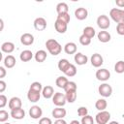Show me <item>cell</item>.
<instances>
[{
  "instance_id": "30",
  "label": "cell",
  "mask_w": 124,
  "mask_h": 124,
  "mask_svg": "<svg viewBox=\"0 0 124 124\" xmlns=\"http://www.w3.org/2000/svg\"><path fill=\"white\" fill-rule=\"evenodd\" d=\"M82 34L85 35V36H87L88 38L92 39V38L95 36L96 32H95V29H94L93 27H91V26H86V27L83 28V30H82Z\"/></svg>"
},
{
  "instance_id": "39",
  "label": "cell",
  "mask_w": 124,
  "mask_h": 124,
  "mask_svg": "<svg viewBox=\"0 0 124 124\" xmlns=\"http://www.w3.org/2000/svg\"><path fill=\"white\" fill-rule=\"evenodd\" d=\"M9 117H10V116H9L8 111H6V110H4V109H1V110H0V122L5 123V122L8 120Z\"/></svg>"
},
{
  "instance_id": "32",
  "label": "cell",
  "mask_w": 124,
  "mask_h": 124,
  "mask_svg": "<svg viewBox=\"0 0 124 124\" xmlns=\"http://www.w3.org/2000/svg\"><path fill=\"white\" fill-rule=\"evenodd\" d=\"M29 89H30V90H33V91H36V92H39V93H42L43 86H42V83H41V82H39V81H34V82L31 83Z\"/></svg>"
},
{
  "instance_id": "43",
  "label": "cell",
  "mask_w": 124,
  "mask_h": 124,
  "mask_svg": "<svg viewBox=\"0 0 124 124\" xmlns=\"http://www.w3.org/2000/svg\"><path fill=\"white\" fill-rule=\"evenodd\" d=\"M39 124H52V121L48 117H42L39 120Z\"/></svg>"
},
{
  "instance_id": "40",
  "label": "cell",
  "mask_w": 124,
  "mask_h": 124,
  "mask_svg": "<svg viewBox=\"0 0 124 124\" xmlns=\"http://www.w3.org/2000/svg\"><path fill=\"white\" fill-rule=\"evenodd\" d=\"M88 114V109L86 107H79L78 108V115L80 117H83Z\"/></svg>"
},
{
  "instance_id": "21",
  "label": "cell",
  "mask_w": 124,
  "mask_h": 124,
  "mask_svg": "<svg viewBox=\"0 0 124 124\" xmlns=\"http://www.w3.org/2000/svg\"><path fill=\"white\" fill-rule=\"evenodd\" d=\"M64 51L67 54H74L77 53V45L73 42H69L64 46Z\"/></svg>"
},
{
  "instance_id": "19",
  "label": "cell",
  "mask_w": 124,
  "mask_h": 124,
  "mask_svg": "<svg viewBox=\"0 0 124 124\" xmlns=\"http://www.w3.org/2000/svg\"><path fill=\"white\" fill-rule=\"evenodd\" d=\"M16 58H15L13 55H11V54L7 55V56L4 58V61H3L4 66H5L6 68H8V69L14 68L15 65H16Z\"/></svg>"
},
{
  "instance_id": "11",
  "label": "cell",
  "mask_w": 124,
  "mask_h": 124,
  "mask_svg": "<svg viewBox=\"0 0 124 124\" xmlns=\"http://www.w3.org/2000/svg\"><path fill=\"white\" fill-rule=\"evenodd\" d=\"M66 109L63 108V107H56L55 108H53V110L51 111V115L55 118V119H62L66 116Z\"/></svg>"
},
{
  "instance_id": "41",
  "label": "cell",
  "mask_w": 124,
  "mask_h": 124,
  "mask_svg": "<svg viewBox=\"0 0 124 124\" xmlns=\"http://www.w3.org/2000/svg\"><path fill=\"white\" fill-rule=\"evenodd\" d=\"M116 32L120 36H124V23H118L116 25Z\"/></svg>"
},
{
  "instance_id": "3",
  "label": "cell",
  "mask_w": 124,
  "mask_h": 124,
  "mask_svg": "<svg viewBox=\"0 0 124 124\" xmlns=\"http://www.w3.org/2000/svg\"><path fill=\"white\" fill-rule=\"evenodd\" d=\"M110 119V113L107 110L99 111L95 116V121L97 124H108Z\"/></svg>"
},
{
  "instance_id": "22",
  "label": "cell",
  "mask_w": 124,
  "mask_h": 124,
  "mask_svg": "<svg viewBox=\"0 0 124 124\" xmlns=\"http://www.w3.org/2000/svg\"><path fill=\"white\" fill-rule=\"evenodd\" d=\"M1 50L5 53H12L15 50V45L12 42H5L1 45Z\"/></svg>"
},
{
  "instance_id": "2",
  "label": "cell",
  "mask_w": 124,
  "mask_h": 124,
  "mask_svg": "<svg viewBox=\"0 0 124 124\" xmlns=\"http://www.w3.org/2000/svg\"><path fill=\"white\" fill-rule=\"evenodd\" d=\"M109 16L117 24L124 23V10H121L118 8H113L109 11Z\"/></svg>"
},
{
  "instance_id": "46",
  "label": "cell",
  "mask_w": 124,
  "mask_h": 124,
  "mask_svg": "<svg viewBox=\"0 0 124 124\" xmlns=\"http://www.w3.org/2000/svg\"><path fill=\"white\" fill-rule=\"evenodd\" d=\"M115 4H116V6L123 8L124 7V0H115Z\"/></svg>"
},
{
  "instance_id": "15",
  "label": "cell",
  "mask_w": 124,
  "mask_h": 124,
  "mask_svg": "<svg viewBox=\"0 0 124 124\" xmlns=\"http://www.w3.org/2000/svg\"><path fill=\"white\" fill-rule=\"evenodd\" d=\"M74 60H75V62H76V64L81 66V65H85V64L87 63L88 58H87V56L84 55L83 53H81V52H77V53L75 54V56H74Z\"/></svg>"
},
{
  "instance_id": "1",
  "label": "cell",
  "mask_w": 124,
  "mask_h": 124,
  "mask_svg": "<svg viewBox=\"0 0 124 124\" xmlns=\"http://www.w3.org/2000/svg\"><path fill=\"white\" fill-rule=\"evenodd\" d=\"M46 49L48 50V52L53 56L60 54V52L62 50L61 45L54 39H48L46 42Z\"/></svg>"
},
{
  "instance_id": "6",
  "label": "cell",
  "mask_w": 124,
  "mask_h": 124,
  "mask_svg": "<svg viewBox=\"0 0 124 124\" xmlns=\"http://www.w3.org/2000/svg\"><path fill=\"white\" fill-rule=\"evenodd\" d=\"M98 92H99V94H100L101 96H103L104 98H108V97H109V96L111 95V93H112V87H111L108 83L104 82V83H102L101 85H99V87H98Z\"/></svg>"
},
{
  "instance_id": "20",
  "label": "cell",
  "mask_w": 124,
  "mask_h": 124,
  "mask_svg": "<svg viewBox=\"0 0 124 124\" xmlns=\"http://www.w3.org/2000/svg\"><path fill=\"white\" fill-rule=\"evenodd\" d=\"M97 37H98V40H99L101 43H108V42L110 41V38H111L110 34H109L108 31H106V30L100 31V32L98 33Z\"/></svg>"
},
{
  "instance_id": "7",
  "label": "cell",
  "mask_w": 124,
  "mask_h": 124,
  "mask_svg": "<svg viewBox=\"0 0 124 124\" xmlns=\"http://www.w3.org/2000/svg\"><path fill=\"white\" fill-rule=\"evenodd\" d=\"M96 78L100 81H107L109 78H110V73L108 70L103 68V69H99L96 72Z\"/></svg>"
},
{
  "instance_id": "42",
  "label": "cell",
  "mask_w": 124,
  "mask_h": 124,
  "mask_svg": "<svg viewBox=\"0 0 124 124\" xmlns=\"http://www.w3.org/2000/svg\"><path fill=\"white\" fill-rule=\"evenodd\" d=\"M7 101H8L7 97H6L5 95L1 94V95H0V108H3L7 105Z\"/></svg>"
},
{
  "instance_id": "37",
  "label": "cell",
  "mask_w": 124,
  "mask_h": 124,
  "mask_svg": "<svg viewBox=\"0 0 124 124\" xmlns=\"http://www.w3.org/2000/svg\"><path fill=\"white\" fill-rule=\"evenodd\" d=\"M81 124H94V119L92 116H90L89 114L81 117V121H80Z\"/></svg>"
},
{
  "instance_id": "13",
  "label": "cell",
  "mask_w": 124,
  "mask_h": 124,
  "mask_svg": "<svg viewBox=\"0 0 124 124\" xmlns=\"http://www.w3.org/2000/svg\"><path fill=\"white\" fill-rule=\"evenodd\" d=\"M20 43L23 46H31L34 43V36L30 33H24L20 36Z\"/></svg>"
},
{
  "instance_id": "51",
  "label": "cell",
  "mask_w": 124,
  "mask_h": 124,
  "mask_svg": "<svg viewBox=\"0 0 124 124\" xmlns=\"http://www.w3.org/2000/svg\"><path fill=\"white\" fill-rule=\"evenodd\" d=\"M4 124H11V123H8V122H7V123H4Z\"/></svg>"
},
{
  "instance_id": "27",
  "label": "cell",
  "mask_w": 124,
  "mask_h": 124,
  "mask_svg": "<svg viewBox=\"0 0 124 124\" xmlns=\"http://www.w3.org/2000/svg\"><path fill=\"white\" fill-rule=\"evenodd\" d=\"M69 11V7L65 2H60L56 5V12L58 15L60 14H67Z\"/></svg>"
},
{
  "instance_id": "16",
  "label": "cell",
  "mask_w": 124,
  "mask_h": 124,
  "mask_svg": "<svg viewBox=\"0 0 124 124\" xmlns=\"http://www.w3.org/2000/svg\"><path fill=\"white\" fill-rule=\"evenodd\" d=\"M54 28L55 30L60 33V34H64L66 31H67V28H68V24H66L65 22L59 20V19H56L55 22H54Z\"/></svg>"
},
{
  "instance_id": "12",
  "label": "cell",
  "mask_w": 124,
  "mask_h": 124,
  "mask_svg": "<svg viewBox=\"0 0 124 124\" xmlns=\"http://www.w3.org/2000/svg\"><path fill=\"white\" fill-rule=\"evenodd\" d=\"M34 28L38 31H43L46 28V20L44 17H37L34 20Z\"/></svg>"
},
{
  "instance_id": "9",
  "label": "cell",
  "mask_w": 124,
  "mask_h": 124,
  "mask_svg": "<svg viewBox=\"0 0 124 124\" xmlns=\"http://www.w3.org/2000/svg\"><path fill=\"white\" fill-rule=\"evenodd\" d=\"M90 62H91V65H92L93 67L99 68V67H101V66L103 65L104 59H103V57H102L101 54H99V53H94V54H92V56H91V58H90Z\"/></svg>"
},
{
  "instance_id": "17",
  "label": "cell",
  "mask_w": 124,
  "mask_h": 124,
  "mask_svg": "<svg viewBox=\"0 0 124 124\" xmlns=\"http://www.w3.org/2000/svg\"><path fill=\"white\" fill-rule=\"evenodd\" d=\"M11 116L16 120H21V119H23L25 117V111H24V109L22 108L11 110Z\"/></svg>"
},
{
  "instance_id": "5",
  "label": "cell",
  "mask_w": 124,
  "mask_h": 124,
  "mask_svg": "<svg viewBox=\"0 0 124 124\" xmlns=\"http://www.w3.org/2000/svg\"><path fill=\"white\" fill-rule=\"evenodd\" d=\"M97 25L100 29L107 30L110 25V21H109V18L108 17V16H106V15L99 16L97 17Z\"/></svg>"
},
{
  "instance_id": "8",
  "label": "cell",
  "mask_w": 124,
  "mask_h": 124,
  "mask_svg": "<svg viewBox=\"0 0 124 124\" xmlns=\"http://www.w3.org/2000/svg\"><path fill=\"white\" fill-rule=\"evenodd\" d=\"M43 110L39 106H32L29 108V116L33 119H39L42 118Z\"/></svg>"
},
{
  "instance_id": "31",
  "label": "cell",
  "mask_w": 124,
  "mask_h": 124,
  "mask_svg": "<svg viewBox=\"0 0 124 124\" xmlns=\"http://www.w3.org/2000/svg\"><path fill=\"white\" fill-rule=\"evenodd\" d=\"M66 96V100L68 103H74L77 100V91H70V92H66L65 93Z\"/></svg>"
},
{
  "instance_id": "50",
  "label": "cell",
  "mask_w": 124,
  "mask_h": 124,
  "mask_svg": "<svg viewBox=\"0 0 124 124\" xmlns=\"http://www.w3.org/2000/svg\"><path fill=\"white\" fill-rule=\"evenodd\" d=\"M108 124H119L117 121H110V122H108Z\"/></svg>"
},
{
  "instance_id": "34",
  "label": "cell",
  "mask_w": 124,
  "mask_h": 124,
  "mask_svg": "<svg viewBox=\"0 0 124 124\" xmlns=\"http://www.w3.org/2000/svg\"><path fill=\"white\" fill-rule=\"evenodd\" d=\"M114 71L117 74H122L124 73V61L123 60H119L115 63L114 65Z\"/></svg>"
},
{
  "instance_id": "28",
  "label": "cell",
  "mask_w": 124,
  "mask_h": 124,
  "mask_svg": "<svg viewBox=\"0 0 124 124\" xmlns=\"http://www.w3.org/2000/svg\"><path fill=\"white\" fill-rule=\"evenodd\" d=\"M70 65H71V63L69 62V60H67V59H65V58H62V59H60L59 62H58V69H59L61 72L65 73V72L67 71V69L69 68Z\"/></svg>"
},
{
  "instance_id": "14",
  "label": "cell",
  "mask_w": 124,
  "mask_h": 124,
  "mask_svg": "<svg viewBox=\"0 0 124 124\" xmlns=\"http://www.w3.org/2000/svg\"><path fill=\"white\" fill-rule=\"evenodd\" d=\"M75 16L78 20H83V19H85L88 16V12H87V10L85 8L79 7L78 9H76V11H75Z\"/></svg>"
},
{
  "instance_id": "38",
  "label": "cell",
  "mask_w": 124,
  "mask_h": 124,
  "mask_svg": "<svg viewBox=\"0 0 124 124\" xmlns=\"http://www.w3.org/2000/svg\"><path fill=\"white\" fill-rule=\"evenodd\" d=\"M78 40H79V43H80L82 46H88V45H90V43H91V39L88 38L87 36L83 35V34L79 37Z\"/></svg>"
},
{
  "instance_id": "36",
  "label": "cell",
  "mask_w": 124,
  "mask_h": 124,
  "mask_svg": "<svg viewBox=\"0 0 124 124\" xmlns=\"http://www.w3.org/2000/svg\"><path fill=\"white\" fill-rule=\"evenodd\" d=\"M56 19H59V20L63 21V22H65L66 24H68L70 22L71 17H70V15L67 13V14H60V15H58Z\"/></svg>"
},
{
  "instance_id": "4",
  "label": "cell",
  "mask_w": 124,
  "mask_h": 124,
  "mask_svg": "<svg viewBox=\"0 0 124 124\" xmlns=\"http://www.w3.org/2000/svg\"><path fill=\"white\" fill-rule=\"evenodd\" d=\"M52 103L56 107H63V106H65V104L67 103L65 94H63L61 92H55L53 97H52Z\"/></svg>"
},
{
  "instance_id": "26",
  "label": "cell",
  "mask_w": 124,
  "mask_h": 124,
  "mask_svg": "<svg viewBox=\"0 0 124 124\" xmlns=\"http://www.w3.org/2000/svg\"><path fill=\"white\" fill-rule=\"evenodd\" d=\"M68 82H69L68 78H67L66 77H64V76L58 77V78H56V80H55V84H56V86L59 87V88H62V89L65 88V86L67 85Z\"/></svg>"
},
{
  "instance_id": "24",
  "label": "cell",
  "mask_w": 124,
  "mask_h": 124,
  "mask_svg": "<svg viewBox=\"0 0 124 124\" xmlns=\"http://www.w3.org/2000/svg\"><path fill=\"white\" fill-rule=\"evenodd\" d=\"M19 58L22 62H28L33 58V53L31 50L25 49V50L21 51V53L19 54Z\"/></svg>"
},
{
  "instance_id": "47",
  "label": "cell",
  "mask_w": 124,
  "mask_h": 124,
  "mask_svg": "<svg viewBox=\"0 0 124 124\" xmlns=\"http://www.w3.org/2000/svg\"><path fill=\"white\" fill-rule=\"evenodd\" d=\"M54 124H67V122L62 118V119H56L54 121Z\"/></svg>"
},
{
  "instance_id": "33",
  "label": "cell",
  "mask_w": 124,
  "mask_h": 124,
  "mask_svg": "<svg viewBox=\"0 0 124 124\" xmlns=\"http://www.w3.org/2000/svg\"><path fill=\"white\" fill-rule=\"evenodd\" d=\"M67 77H75L76 75H77V67L74 65V64H71L70 66H69V68L67 69V71L64 73Z\"/></svg>"
},
{
  "instance_id": "44",
  "label": "cell",
  "mask_w": 124,
  "mask_h": 124,
  "mask_svg": "<svg viewBox=\"0 0 124 124\" xmlns=\"http://www.w3.org/2000/svg\"><path fill=\"white\" fill-rule=\"evenodd\" d=\"M5 89H6V82L1 79V80H0V92L3 93V92L5 91Z\"/></svg>"
},
{
  "instance_id": "25",
  "label": "cell",
  "mask_w": 124,
  "mask_h": 124,
  "mask_svg": "<svg viewBox=\"0 0 124 124\" xmlns=\"http://www.w3.org/2000/svg\"><path fill=\"white\" fill-rule=\"evenodd\" d=\"M34 58H35V60L37 62L42 63L46 59V52L45 50H43V49H40L34 54Z\"/></svg>"
},
{
  "instance_id": "35",
  "label": "cell",
  "mask_w": 124,
  "mask_h": 124,
  "mask_svg": "<svg viewBox=\"0 0 124 124\" xmlns=\"http://www.w3.org/2000/svg\"><path fill=\"white\" fill-rule=\"evenodd\" d=\"M65 93L66 92H70V91H77V83L75 81H69L67 83V85L64 88Z\"/></svg>"
},
{
  "instance_id": "10",
  "label": "cell",
  "mask_w": 124,
  "mask_h": 124,
  "mask_svg": "<svg viewBox=\"0 0 124 124\" xmlns=\"http://www.w3.org/2000/svg\"><path fill=\"white\" fill-rule=\"evenodd\" d=\"M8 106H9V108H10L11 110L17 109V108H21L22 102H21L20 98H18V97H13V98L10 99Z\"/></svg>"
},
{
  "instance_id": "29",
  "label": "cell",
  "mask_w": 124,
  "mask_h": 124,
  "mask_svg": "<svg viewBox=\"0 0 124 124\" xmlns=\"http://www.w3.org/2000/svg\"><path fill=\"white\" fill-rule=\"evenodd\" d=\"M107 106H108V103L105 99H98L95 103V108L99 110V111H103V110H106L107 108Z\"/></svg>"
},
{
  "instance_id": "49",
  "label": "cell",
  "mask_w": 124,
  "mask_h": 124,
  "mask_svg": "<svg viewBox=\"0 0 124 124\" xmlns=\"http://www.w3.org/2000/svg\"><path fill=\"white\" fill-rule=\"evenodd\" d=\"M0 23H1V28H0V31L3 30V26H4V23H3V19H0Z\"/></svg>"
},
{
  "instance_id": "45",
  "label": "cell",
  "mask_w": 124,
  "mask_h": 124,
  "mask_svg": "<svg viewBox=\"0 0 124 124\" xmlns=\"http://www.w3.org/2000/svg\"><path fill=\"white\" fill-rule=\"evenodd\" d=\"M5 76H6V70H5L4 67L1 66V67H0V78H3Z\"/></svg>"
},
{
  "instance_id": "18",
  "label": "cell",
  "mask_w": 124,
  "mask_h": 124,
  "mask_svg": "<svg viewBox=\"0 0 124 124\" xmlns=\"http://www.w3.org/2000/svg\"><path fill=\"white\" fill-rule=\"evenodd\" d=\"M42 95H43V97L45 99H50V98H52L53 95H54V89H53V87L50 86V85L45 86L43 88V90H42Z\"/></svg>"
},
{
  "instance_id": "48",
  "label": "cell",
  "mask_w": 124,
  "mask_h": 124,
  "mask_svg": "<svg viewBox=\"0 0 124 124\" xmlns=\"http://www.w3.org/2000/svg\"><path fill=\"white\" fill-rule=\"evenodd\" d=\"M70 124H81V123L79 121H78V120H72L70 122Z\"/></svg>"
},
{
  "instance_id": "23",
  "label": "cell",
  "mask_w": 124,
  "mask_h": 124,
  "mask_svg": "<svg viewBox=\"0 0 124 124\" xmlns=\"http://www.w3.org/2000/svg\"><path fill=\"white\" fill-rule=\"evenodd\" d=\"M40 97H41V93L39 92H36V91H33V90H28L27 92V98L28 100L31 102V103H36L40 100Z\"/></svg>"
}]
</instances>
